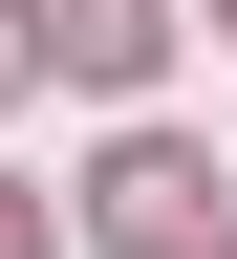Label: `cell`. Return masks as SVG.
I'll return each mask as SVG.
<instances>
[{
    "instance_id": "cell-5",
    "label": "cell",
    "mask_w": 237,
    "mask_h": 259,
    "mask_svg": "<svg viewBox=\"0 0 237 259\" xmlns=\"http://www.w3.org/2000/svg\"><path fill=\"white\" fill-rule=\"evenodd\" d=\"M216 22H237V0H216Z\"/></svg>"
},
{
    "instance_id": "cell-3",
    "label": "cell",
    "mask_w": 237,
    "mask_h": 259,
    "mask_svg": "<svg viewBox=\"0 0 237 259\" xmlns=\"http://www.w3.org/2000/svg\"><path fill=\"white\" fill-rule=\"evenodd\" d=\"M0 259H43V194H0Z\"/></svg>"
},
{
    "instance_id": "cell-1",
    "label": "cell",
    "mask_w": 237,
    "mask_h": 259,
    "mask_svg": "<svg viewBox=\"0 0 237 259\" xmlns=\"http://www.w3.org/2000/svg\"><path fill=\"white\" fill-rule=\"evenodd\" d=\"M86 238H108V259H194V238H216V151H173V130H129L108 173H86Z\"/></svg>"
},
{
    "instance_id": "cell-4",
    "label": "cell",
    "mask_w": 237,
    "mask_h": 259,
    "mask_svg": "<svg viewBox=\"0 0 237 259\" xmlns=\"http://www.w3.org/2000/svg\"><path fill=\"white\" fill-rule=\"evenodd\" d=\"M22 65H43V44H22V0H0V87H22Z\"/></svg>"
},
{
    "instance_id": "cell-2",
    "label": "cell",
    "mask_w": 237,
    "mask_h": 259,
    "mask_svg": "<svg viewBox=\"0 0 237 259\" xmlns=\"http://www.w3.org/2000/svg\"><path fill=\"white\" fill-rule=\"evenodd\" d=\"M22 44L86 65V87H151V44H173V22H151V0H22Z\"/></svg>"
}]
</instances>
